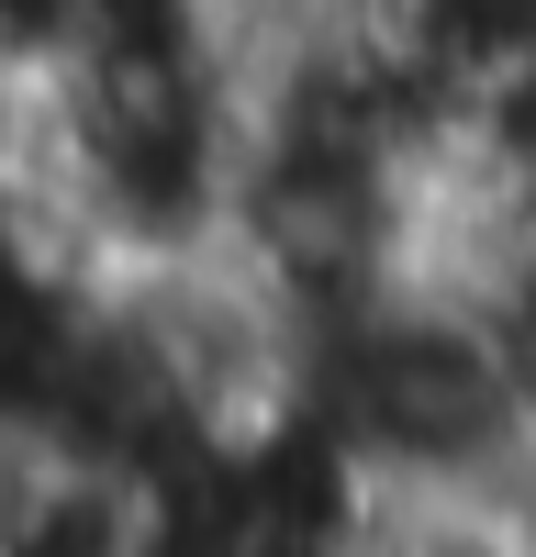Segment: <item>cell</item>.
Masks as SVG:
<instances>
[{
  "label": "cell",
  "mask_w": 536,
  "mask_h": 557,
  "mask_svg": "<svg viewBox=\"0 0 536 557\" xmlns=\"http://www.w3.org/2000/svg\"><path fill=\"white\" fill-rule=\"evenodd\" d=\"M23 168H34V57L0 34V201H23Z\"/></svg>",
  "instance_id": "cell-1"
}]
</instances>
